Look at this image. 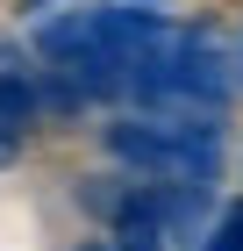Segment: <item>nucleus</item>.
<instances>
[{"label":"nucleus","mask_w":243,"mask_h":251,"mask_svg":"<svg viewBox=\"0 0 243 251\" xmlns=\"http://www.w3.org/2000/svg\"><path fill=\"white\" fill-rule=\"evenodd\" d=\"M86 251H108V244H86Z\"/></svg>","instance_id":"5"},{"label":"nucleus","mask_w":243,"mask_h":251,"mask_svg":"<svg viewBox=\"0 0 243 251\" xmlns=\"http://www.w3.org/2000/svg\"><path fill=\"white\" fill-rule=\"evenodd\" d=\"M108 158L129 165L136 179H157V187H215V173H222V122L136 108L129 122L108 129Z\"/></svg>","instance_id":"1"},{"label":"nucleus","mask_w":243,"mask_h":251,"mask_svg":"<svg viewBox=\"0 0 243 251\" xmlns=\"http://www.w3.org/2000/svg\"><path fill=\"white\" fill-rule=\"evenodd\" d=\"M36 79L29 72H0V129H15V136H29L36 129Z\"/></svg>","instance_id":"2"},{"label":"nucleus","mask_w":243,"mask_h":251,"mask_svg":"<svg viewBox=\"0 0 243 251\" xmlns=\"http://www.w3.org/2000/svg\"><path fill=\"white\" fill-rule=\"evenodd\" d=\"M200 251H243V208H222L215 230L200 237Z\"/></svg>","instance_id":"3"},{"label":"nucleus","mask_w":243,"mask_h":251,"mask_svg":"<svg viewBox=\"0 0 243 251\" xmlns=\"http://www.w3.org/2000/svg\"><path fill=\"white\" fill-rule=\"evenodd\" d=\"M15 151H22V136H15V129H0V165H7Z\"/></svg>","instance_id":"4"}]
</instances>
